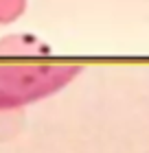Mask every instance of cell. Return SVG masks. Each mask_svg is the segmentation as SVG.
Listing matches in <instances>:
<instances>
[{"label": "cell", "instance_id": "1", "mask_svg": "<svg viewBox=\"0 0 149 153\" xmlns=\"http://www.w3.org/2000/svg\"><path fill=\"white\" fill-rule=\"evenodd\" d=\"M77 74V66H0V109L44 99Z\"/></svg>", "mask_w": 149, "mask_h": 153}, {"label": "cell", "instance_id": "2", "mask_svg": "<svg viewBox=\"0 0 149 153\" xmlns=\"http://www.w3.org/2000/svg\"><path fill=\"white\" fill-rule=\"evenodd\" d=\"M26 9V0H0V24L13 22Z\"/></svg>", "mask_w": 149, "mask_h": 153}]
</instances>
